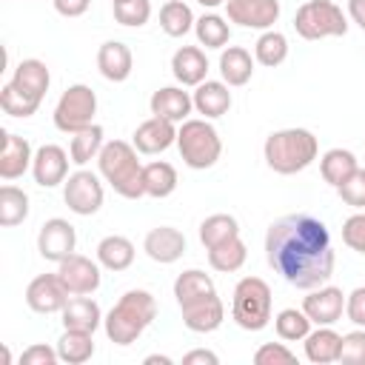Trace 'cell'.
<instances>
[{"mask_svg":"<svg viewBox=\"0 0 365 365\" xmlns=\"http://www.w3.org/2000/svg\"><path fill=\"white\" fill-rule=\"evenodd\" d=\"M254 362L257 365H291V362H297V354L288 351L282 342H265L257 348Z\"/></svg>","mask_w":365,"mask_h":365,"instance_id":"46","label":"cell"},{"mask_svg":"<svg viewBox=\"0 0 365 365\" xmlns=\"http://www.w3.org/2000/svg\"><path fill=\"white\" fill-rule=\"evenodd\" d=\"M220 74L228 86H245L254 74V60L242 46H228L220 54Z\"/></svg>","mask_w":365,"mask_h":365,"instance_id":"29","label":"cell"},{"mask_svg":"<svg viewBox=\"0 0 365 365\" xmlns=\"http://www.w3.org/2000/svg\"><path fill=\"white\" fill-rule=\"evenodd\" d=\"M171 143H177V128L171 120H163V117H151L140 123L134 131V148L140 154H160Z\"/></svg>","mask_w":365,"mask_h":365,"instance_id":"20","label":"cell"},{"mask_svg":"<svg viewBox=\"0 0 365 365\" xmlns=\"http://www.w3.org/2000/svg\"><path fill=\"white\" fill-rule=\"evenodd\" d=\"M336 191H339V197H342L345 205L362 211V208H365V168H356Z\"/></svg>","mask_w":365,"mask_h":365,"instance_id":"43","label":"cell"},{"mask_svg":"<svg viewBox=\"0 0 365 365\" xmlns=\"http://www.w3.org/2000/svg\"><path fill=\"white\" fill-rule=\"evenodd\" d=\"M94 114H97V94L88 86L74 83L60 94V100L54 106V125L66 134H74V131L91 125Z\"/></svg>","mask_w":365,"mask_h":365,"instance_id":"8","label":"cell"},{"mask_svg":"<svg viewBox=\"0 0 365 365\" xmlns=\"http://www.w3.org/2000/svg\"><path fill=\"white\" fill-rule=\"evenodd\" d=\"M211 294H217V285H214V279L205 274V271H200V268H188V271H182L177 279H174V297H177V305L182 308V305H191V302H197V299H202V297H211Z\"/></svg>","mask_w":365,"mask_h":365,"instance_id":"27","label":"cell"},{"mask_svg":"<svg viewBox=\"0 0 365 365\" xmlns=\"http://www.w3.org/2000/svg\"><path fill=\"white\" fill-rule=\"evenodd\" d=\"M348 17L365 31V0H348Z\"/></svg>","mask_w":365,"mask_h":365,"instance_id":"51","label":"cell"},{"mask_svg":"<svg viewBox=\"0 0 365 365\" xmlns=\"http://www.w3.org/2000/svg\"><path fill=\"white\" fill-rule=\"evenodd\" d=\"M154 317H157V299L143 288H131L114 302V308L103 319L106 336L114 345H131L154 322Z\"/></svg>","mask_w":365,"mask_h":365,"instance_id":"2","label":"cell"},{"mask_svg":"<svg viewBox=\"0 0 365 365\" xmlns=\"http://www.w3.org/2000/svg\"><path fill=\"white\" fill-rule=\"evenodd\" d=\"M225 14L242 29H271L279 20V0H225Z\"/></svg>","mask_w":365,"mask_h":365,"instance_id":"12","label":"cell"},{"mask_svg":"<svg viewBox=\"0 0 365 365\" xmlns=\"http://www.w3.org/2000/svg\"><path fill=\"white\" fill-rule=\"evenodd\" d=\"M220 356L214 351H205V348H197V351H188L182 356V365H217Z\"/></svg>","mask_w":365,"mask_h":365,"instance_id":"50","label":"cell"},{"mask_svg":"<svg viewBox=\"0 0 365 365\" xmlns=\"http://www.w3.org/2000/svg\"><path fill=\"white\" fill-rule=\"evenodd\" d=\"M342 242L351 251L365 254V211H356L342 222Z\"/></svg>","mask_w":365,"mask_h":365,"instance_id":"45","label":"cell"},{"mask_svg":"<svg viewBox=\"0 0 365 365\" xmlns=\"http://www.w3.org/2000/svg\"><path fill=\"white\" fill-rule=\"evenodd\" d=\"M345 314H348V319H351L354 325L365 328V285L354 288V291L345 297Z\"/></svg>","mask_w":365,"mask_h":365,"instance_id":"48","label":"cell"},{"mask_svg":"<svg viewBox=\"0 0 365 365\" xmlns=\"http://www.w3.org/2000/svg\"><path fill=\"white\" fill-rule=\"evenodd\" d=\"M234 237H240V222L231 214H211L200 222V242L205 245V251Z\"/></svg>","mask_w":365,"mask_h":365,"instance_id":"34","label":"cell"},{"mask_svg":"<svg viewBox=\"0 0 365 365\" xmlns=\"http://www.w3.org/2000/svg\"><path fill=\"white\" fill-rule=\"evenodd\" d=\"M63 285L68 288V294L80 297V294H94L100 288V265L83 254H71L60 262L57 268Z\"/></svg>","mask_w":365,"mask_h":365,"instance_id":"13","label":"cell"},{"mask_svg":"<svg viewBox=\"0 0 365 365\" xmlns=\"http://www.w3.org/2000/svg\"><path fill=\"white\" fill-rule=\"evenodd\" d=\"M180 311H182V325L188 331H194V334H211L225 319V305H222V299L217 294L202 297V299H197L191 305H182Z\"/></svg>","mask_w":365,"mask_h":365,"instance_id":"17","label":"cell"},{"mask_svg":"<svg viewBox=\"0 0 365 365\" xmlns=\"http://www.w3.org/2000/svg\"><path fill=\"white\" fill-rule=\"evenodd\" d=\"M151 106V114L154 117H163V120H171V123H185L191 108H194V100L188 91L177 88V86H165V88H157L148 100Z\"/></svg>","mask_w":365,"mask_h":365,"instance_id":"19","label":"cell"},{"mask_svg":"<svg viewBox=\"0 0 365 365\" xmlns=\"http://www.w3.org/2000/svg\"><path fill=\"white\" fill-rule=\"evenodd\" d=\"M177 148L188 168H211L222 154V140L208 120H185L177 128Z\"/></svg>","mask_w":365,"mask_h":365,"instance_id":"6","label":"cell"},{"mask_svg":"<svg viewBox=\"0 0 365 365\" xmlns=\"http://www.w3.org/2000/svg\"><path fill=\"white\" fill-rule=\"evenodd\" d=\"M103 197H106V194H103V182H100V177H97L94 171L80 168V171H74V174L66 177L63 200H66V205H68L74 214H80V217L97 214L100 205H103Z\"/></svg>","mask_w":365,"mask_h":365,"instance_id":"9","label":"cell"},{"mask_svg":"<svg viewBox=\"0 0 365 365\" xmlns=\"http://www.w3.org/2000/svg\"><path fill=\"white\" fill-rule=\"evenodd\" d=\"M231 317L242 331H262L271 322V288L259 277H242L234 285Z\"/></svg>","mask_w":365,"mask_h":365,"instance_id":"5","label":"cell"},{"mask_svg":"<svg viewBox=\"0 0 365 365\" xmlns=\"http://www.w3.org/2000/svg\"><path fill=\"white\" fill-rule=\"evenodd\" d=\"M114 20L128 29H140L151 20V0H117L114 3Z\"/></svg>","mask_w":365,"mask_h":365,"instance_id":"42","label":"cell"},{"mask_svg":"<svg viewBox=\"0 0 365 365\" xmlns=\"http://www.w3.org/2000/svg\"><path fill=\"white\" fill-rule=\"evenodd\" d=\"M194 31H197L200 46L205 48H225V43L231 40V29L220 14H202L194 23Z\"/></svg>","mask_w":365,"mask_h":365,"instance_id":"39","label":"cell"},{"mask_svg":"<svg viewBox=\"0 0 365 365\" xmlns=\"http://www.w3.org/2000/svg\"><path fill=\"white\" fill-rule=\"evenodd\" d=\"M57 359H60L57 348H48V345H43V342L29 345V348L20 354V365H54Z\"/></svg>","mask_w":365,"mask_h":365,"instance_id":"47","label":"cell"},{"mask_svg":"<svg viewBox=\"0 0 365 365\" xmlns=\"http://www.w3.org/2000/svg\"><path fill=\"white\" fill-rule=\"evenodd\" d=\"M3 137V151H0V177L9 182V180H17L26 174V168H31L34 163V154H31V145L26 137L14 134V131H0Z\"/></svg>","mask_w":365,"mask_h":365,"instance_id":"18","label":"cell"},{"mask_svg":"<svg viewBox=\"0 0 365 365\" xmlns=\"http://www.w3.org/2000/svg\"><path fill=\"white\" fill-rule=\"evenodd\" d=\"M71 154H66L60 145L54 143H46L34 151V163H31V174H34V182L43 185V188H54L60 182H66L68 177V160Z\"/></svg>","mask_w":365,"mask_h":365,"instance_id":"15","label":"cell"},{"mask_svg":"<svg viewBox=\"0 0 365 365\" xmlns=\"http://www.w3.org/2000/svg\"><path fill=\"white\" fill-rule=\"evenodd\" d=\"M342 365H365V331H351L342 336L339 359Z\"/></svg>","mask_w":365,"mask_h":365,"instance_id":"44","label":"cell"},{"mask_svg":"<svg viewBox=\"0 0 365 365\" xmlns=\"http://www.w3.org/2000/svg\"><path fill=\"white\" fill-rule=\"evenodd\" d=\"M9 83H11L14 88H20V91H26V94H31V97H37V100H43L46 91H48L51 74H48V68H46L43 60L29 57V60H20V63H17L14 77H11Z\"/></svg>","mask_w":365,"mask_h":365,"instance_id":"25","label":"cell"},{"mask_svg":"<svg viewBox=\"0 0 365 365\" xmlns=\"http://www.w3.org/2000/svg\"><path fill=\"white\" fill-rule=\"evenodd\" d=\"M194 100V108L205 117V120H217L222 117L228 108H231V91H228V83H220V80H202L197 86V91L191 94Z\"/></svg>","mask_w":365,"mask_h":365,"instance_id":"22","label":"cell"},{"mask_svg":"<svg viewBox=\"0 0 365 365\" xmlns=\"http://www.w3.org/2000/svg\"><path fill=\"white\" fill-rule=\"evenodd\" d=\"M114 3H117V0H114Z\"/></svg>","mask_w":365,"mask_h":365,"instance_id":"54","label":"cell"},{"mask_svg":"<svg viewBox=\"0 0 365 365\" xmlns=\"http://www.w3.org/2000/svg\"><path fill=\"white\" fill-rule=\"evenodd\" d=\"M356 168H359V165H356V157H354V151H348V148H331V151H325L322 160H319V174H322V180H325L328 185H334V188H339Z\"/></svg>","mask_w":365,"mask_h":365,"instance_id":"30","label":"cell"},{"mask_svg":"<svg viewBox=\"0 0 365 365\" xmlns=\"http://www.w3.org/2000/svg\"><path fill=\"white\" fill-rule=\"evenodd\" d=\"M60 314H63V328H71V331L94 334V331L100 328V322H103L100 305H97L91 297H86V294H80V297L68 299V302H66V308H63Z\"/></svg>","mask_w":365,"mask_h":365,"instance_id":"24","label":"cell"},{"mask_svg":"<svg viewBox=\"0 0 365 365\" xmlns=\"http://www.w3.org/2000/svg\"><path fill=\"white\" fill-rule=\"evenodd\" d=\"M143 248L145 254L160 262V265H171L177 262L182 254H185V234L180 228H171V225H160V228H151L143 240Z\"/></svg>","mask_w":365,"mask_h":365,"instance_id":"16","label":"cell"},{"mask_svg":"<svg viewBox=\"0 0 365 365\" xmlns=\"http://www.w3.org/2000/svg\"><path fill=\"white\" fill-rule=\"evenodd\" d=\"M294 29L302 40L342 37L348 31V17L331 0H305L294 14Z\"/></svg>","mask_w":365,"mask_h":365,"instance_id":"7","label":"cell"},{"mask_svg":"<svg viewBox=\"0 0 365 365\" xmlns=\"http://www.w3.org/2000/svg\"><path fill=\"white\" fill-rule=\"evenodd\" d=\"M171 71L182 86H200L208 74V60L197 46H180L171 57Z\"/></svg>","mask_w":365,"mask_h":365,"instance_id":"23","label":"cell"},{"mask_svg":"<svg viewBox=\"0 0 365 365\" xmlns=\"http://www.w3.org/2000/svg\"><path fill=\"white\" fill-rule=\"evenodd\" d=\"M302 311L314 325H334L345 311V294L336 285L311 288V294L302 299Z\"/></svg>","mask_w":365,"mask_h":365,"instance_id":"14","label":"cell"},{"mask_svg":"<svg viewBox=\"0 0 365 365\" xmlns=\"http://www.w3.org/2000/svg\"><path fill=\"white\" fill-rule=\"evenodd\" d=\"M40 103H43V100H37V97L20 91V88H14L11 83H6V86L0 88V106H3V111H6L9 117H31V114L40 108Z\"/></svg>","mask_w":365,"mask_h":365,"instance_id":"41","label":"cell"},{"mask_svg":"<svg viewBox=\"0 0 365 365\" xmlns=\"http://www.w3.org/2000/svg\"><path fill=\"white\" fill-rule=\"evenodd\" d=\"M51 3H54V11L63 17H80L91 6V0H51Z\"/></svg>","mask_w":365,"mask_h":365,"instance_id":"49","label":"cell"},{"mask_svg":"<svg viewBox=\"0 0 365 365\" xmlns=\"http://www.w3.org/2000/svg\"><path fill=\"white\" fill-rule=\"evenodd\" d=\"M262 154H265V163L271 171L297 174L317 160L319 143L308 128H282V131L268 134Z\"/></svg>","mask_w":365,"mask_h":365,"instance_id":"3","label":"cell"},{"mask_svg":"<svg viewBox=\"0 0 365 365\" xmlns=\"http://www.w3.org/2000/svg\"><path fill=\"white\" fill-rule=\"evenodd\" d=\"M194 11L191 6H185L182 0H168L163 9H160V29L168 34V37H182L194 29Z\"/></svg>","mask_w":365,"mask_h":365,"instance_id":"36","label":"cell"},{"mask_svg":"<svg viewBox=\"0 0 365 365\" xmlns=\"http://www.w3.org/2000/svg\"><path fill=\"white\" fill-rule=\"evenodd\" d=\"M254 57H257L259 66H268V68L285 63V57H288V37L282 31L259 34V40L254 43Z\"/></svg>","mask_w":365,"mask_h":365,"instance_id":"38","label":"cell"},{"mask_svg":"<svg viewBox=\"0 0 365 365\" xmlns=\"http://www.w3.org/2000/svg\"><path fill=\"white\" fill-rule=\"evenodd\" d=\"M97 68L106 80L111 83H123L128 80L131 68H134V57H131V48L120 40H106L97 51Z\"/></svg>","mask_w":365,"mask_h":365,"instance_id":"21","label":"cell"},{"mask_svg":"<svg viewBox=\"0 0 365 365\" xmlns=\"http://www.w3.org/2000/svg\"><path fill=\"white\" fill-rule=\"evenodd\" d=\"M97 165L100 174L106 177V182L125 200H140L145 197L143 188V165L137 160V148L123 143V140H111L103 145V151L97 154Z\"/></svg>","mask_w":365,"mask_h":365,"instance_id":"4","label":"cell"},{"mask_svg":"<svg viewBox=\"0 0 365 365\" xmlns=\"http://www.w3.org/2000/svg\"><path fill=\"white\" fill-rule=\"evenodd\" d=\"M68 302V288L63 285L60 274H40L26 288V305L37 314H57Z\"/></svg>","mask_w":365,"mask_h":365,"instance_id":"11","label":"cell"},{"mask_svg":"<svg viewBox=\"0 0 365 365\" xmlns=\"http://www.w3.org/2000/svg\"><path fill=\"white\" fill-rule=\"evenodd\" d=\"M74 245H77V231L68 220L63 217H51L43 222L40 234H37V251L46 262H63L66 257L74 254Z\"/></svg>","mask_w":365,"mask_h":365,"instance_id":"10","label":"cell"},{"mask_svg":"<svg viewBox=\"0 0 365 365\" xmlns=\"http://www.w3.org/2000/svg\"><path fill=\"white\" fill-rule=\"evenodd\" d=\"M57 354H60V359L68 362V365H83V362H88L91 354H94V334L66 328L63 336L57 339Z\"/></svg>","mask_w":365,"mask_h":365,"instance_id":"32","label":"cell"},{"mask_svg":"<svg viewBox=\"0 0 365 365\" xmlns=\"http://www.w3.org/2000/svg\"><path fill=\"white\" fill-rule=\"evenodd\" d=\"M200 6H205V9H217V6H222L225 0H197Z\"/></svg>","mask_w":365,"mask_h":365,"instance_id":"53","label":"cell"},{"mask_svg":"<svg viewBox=\"0 0 365 365\" xmlns=\"http://www.w3.org/2000/svg\"><path fill=\"white\" fill-rule=\"evenodd\" d=\"M97 262L108 271H125L134 262V242L123 234L103 237L97 242Z\"/></svg>","mask_w":365,"mask_h":365,"instance_id":"28","label":"cell"},{"mask_svg":"<svg viewBox=\"0 0 365 365\" xmlns=\"http://www.w3.org/2000/svg\"><path fill=\"white\" fill-rule=\"evenodd\" d=\"M245 257H248V248H245V242H242L240 237L208 248V265H211L214 271H222V274L240 271V268L245 265Z\"/></svg>","mask_w":365,"mask_h":365,"instance_id":"35","label":"cell"},{"mask_svg":"<svg viewBox=\"0 0 365 365\" xmlns=\"http://www.w3.org/2000/svg\"><path fill=\"white\" fill-rule=\"evenodd\" d=\"M274 328H277V336L285 339V342H299L311 334V319L305 311H297V308H285L277 314L274 319Z\"/></svg>","mask_w":365,"mask_h":365,"instance_id":"40","label":"cell"},{"mask_svg":"<svg viewBox=\"0 0 365 365\" xmlns=\"http://www.w3.org/2000/svg\"><path fill=\"white\" fill-rule=\"evenodd\" d=\"M103 125L91 123L80 131L71 134V145H68V154H71V163L77 165H86L88 160H94L100 151H103Z\"/></svg>","mask_w":365,"mask_h":365,"instance_id":"33","label":"cell"},{"mask_svg":"<svg viewBox=\"0 0 365 365\" xmlns=\"http://www.w3.org/2000/svg\"><path fill=\"white\" fill-rule=\"evenodd\" d=\"M265 259L288 285L302 291L319 288L334 274L331 234L311 214H285L268 225Z\"/></svg>","mask_w":365,"mask_h":365,"instance_id":"1","label":"cell"},{"mask_svg":"<svg viewBox=\"0 0 365 365\" xmlns=\"http://www.w3.org/2000/svg\"><path fill=\"white\" fill-rule=\"evenodd\" d=\"M157 362H160V365H171L174 359H171V356H163V354H151V356H145V365H157Z\"/></svg>","mask_w":365,"mask_h":365,"instance_id":"52","label":"cell"},{"mask_svg":"<svg viewBox=\"0 0 365 365\" xmlns=\"http://www.w3.org/2000/svg\"><path fill=\"white\" fill-rule=\"evenodd\" d=\"M29 217V194L17 185H3L0 188V225L11 228L20 225Z\"/></svg>","mask_w":365,"mask_h":365,"instance_id":"37","label":"cell"},{"mask_svg":"<svg viewBox=\"0 0 365 365\" xmlns=\"http://www.w3.org/2000/svg\"><path fill=\"white\" fill-rule=\"evenodd\" d=\"M143 188H145V197H168L174 194L177 188V168L165 160H154L148 165H143Z\"/></svg>","mask_w":365,"mask_h":365,"instance_id":"31","label":"cell"},{"mask_svg":"<svg viewBox=\"0 0 365 365\" xmlns=\"http://www.w3.org/2000/svg\"><path fill=\"white\" fill-rule=\"evenodd\" d=\"M339 345H342V336L331 325H319L305 336V356L314 365H328L339 359Z\"/></svg>","mask_w":365,"mask_h":365,"instance_id":"26","label":"cell"}]
</instances>
